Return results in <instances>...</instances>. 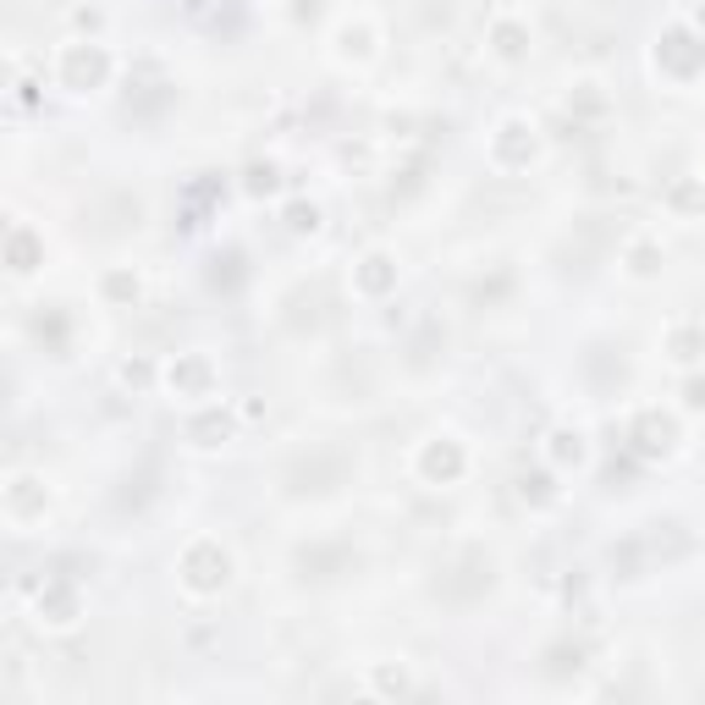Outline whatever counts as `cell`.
Listing matches in <instances>:
<instances>
[{
	"mask_svg": "<svg viewBox=\"0 0 705 705\" xmlns=\"http://www.w3.org/2000/svg\"><path fill=\"white\" fill-rule=\"evenodd\" d=\"M491 39H496V56H502V61H524L534 34H529V28H518V23H513V12H502V17H496V28H491Z\"/></svg>",
	"mask_w": 705,
	"mask_h": 705,
	"instance_id": "obj_2",
	"label": "cell"
},
{
	"mask_svg": "<svg viewBox=\"0 0 705 705\" xmlns=\"http://www.w3.org/2000/svg\"><path fill=\"white\" fill-rule=\"evenodd\" d=\"M0 507H7V524L17 534H34L45 524V507H50V491H45V474H12L7 491H0Z\"/></svg>",
	"mask_w": 705,
	"mask_h": 705,
	"instance_id": "obj_1",
	"label": "cell"
}]
</instances>
